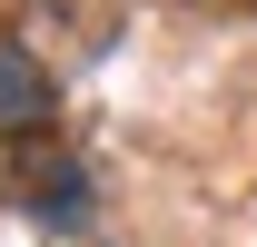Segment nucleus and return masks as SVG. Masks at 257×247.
<instances>
[{"label": "nucleus", "mask_w": 257, "mask_h": 247, "mask_svg": "<svg viewBox=\"0 0 257 247\" xmlns=\"http://www.w3.org/2000/svg\"><path fill=\"white\" fill-rule=\"evenodd\" d=\"M10 178H20V208H30L40 227H79V217H89V168H79L50 129L10 139Z\"/></svg>", "instance_id": "obj_1"}, {"label": "nucleus", "mask_w": 257, "mask_h": 247, "mask_svg": "<svg viewBox=\"0 0 257 247\" xmlns=\"http://www.w3.org/2000/svg\"><path fill=\"white\" fill-rule=\"evenodd\" d=\"M0 129H10V139L50 129V69H40L30 50H10V40H0Z\"/></svg>", "instance_id": "obj_2"}]
</instances>
